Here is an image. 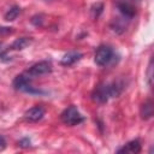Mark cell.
Instances as JSON below:
<instances>
[{"label": "cell", "instance_id": "obj_16", "mask_svg": "<svg viewBox=\"0 0 154 154\" xmlns=\"http://www.w3.org/2000/svg\"><path fill=\"white\" fill-rule=\"evenodd\" d=\"M12 32V28H8V26H0V35L2 34H10Z\"/></svg>", "mask_w": 154, "mask_h": 154}, {"label": "cell", "instance_id": "obj_6", "mask_svg": "<svg viewBox=\"0 0 154 154\" xmlns=\"http://www.w3.org/2000/svg\"><path fill=\"white\" fill-rule=\"evenodd\" d=\"M116 5H117V8L119 10V12L123 14L124 18L131 19L135 16V7L129 0H117Z\"/></svg>", "mask_w": 154, "mask_h": 154}, {"label": "cell", "instance_id": "obj_17", "mask_svg": "<svg viewBox=\"0 0 154 154\" xmlns=\"http://www.w3.org/2000/svg\"><path fill=\"white\" fill-rule=\"evenodd\" d=\"M6 148V140H5V137L4 136H1L0 135V152L1 150H4Z\"/></svg>", "mask_w": 154, "mask_h": 154}, {"label": "cell", "instance_id": "obj_9", "mask_svg": "<svg viewBox=\"0 0 154 154\" xmlns=\"http://www.w3.org/2000/svg\"><path fill=\"white\" fill-rule=\"evenodd\" d=\"M81 58H82V53L73 51V52L66 53V54L61 58V61H60V63H61V65H64V66H71V65H73L75 63H77L78 60H81Z\"/></svg>", "mask_w": 154, "mask_h": 154}, {"label": "cell", "instance_id": "obj_12", "mask_svg": "<svg viewBox=\"0 0 154 154\" xmlns=\"http://www.w3.org/2000/svg\"><path fill=\"white\" fill-rule=\"evenodd\" d=\"M19 13H20V8H19V6H12L6 13H5V20H7V22H12V20H14L18 16H19Z\"/></svg>", "mask_w": 154, "mask_h": 154}, {"label": "cell", "instance_id": "obj_1", "mask_svg": "<svg viewBox=\"0 0 154 154\" xmlns=\"http://www.w3.org/2000/svg\"><path fill=\"white\" fill-rule=\"evenodd\" d=\"M60 118H61L63 123L69 126H75V125H78L84 122V117L81 114V112L77 109L76 106H70V107L65 108L63 111V113L60 114Z\"/></svg>", "mask_w": 154, "mask_h": 154}, {"label": "cell", "instance_id": "obj_5", "mask_svg": "<svg viewBox=\"0 0 154 154\" xmlns=\"http://www.w3.org/2000/svg\"><path fill=\"white\" fill-rule=\"evenodd\" d=\"M51 72H52V64L49 61H46V60H42V61H38V63L34 64L26 71V73L30 77H40V76L48 75Z\"/></svg>", "mask_w": 154, "mask_h": 154}, {"label": "cell", "instance_id": "obj_2", "mask_svg": "<svg viewBox=\"0 0 154 154\" xmlns=\"http://www.w3.org/2000/svg\"><path fill=\"white\" fill-rule=\"evenodd\" d=\"M12 84H13L14 89L20 90V91H25V93H29V94H41L40 90H37V89H35L34 87L30 85V76L28 73L18 75L13 79Z\"/></svg>", "mask_w": 154, "mask_h": 154}, {"label": "cell", "instance_id": "obj_13", "mask_svg": "<svg viewBox=\"0 0 154 154\" xmlns=\"http://www.w3.org/2000/svg\"><path fill=\"white\" fill-rule=\"evenodd\" d=\"M102 10H103V5H102L101 2H96V4H94V5L91 6V8H90V12H91L93 18L97 19V18L100 17V14L102 13Z\"/></svg>", "mask_w": 154, "mask_h": 154}, {"label": "cell", "instance_id": "obj_7", "mask_svg": "<svg viewBox=\"0 0 154 154\" xmlns=\"http://www.w3.org/2000/svg\"><path fill=\"white\" fill-rule=\"evenodd\" d=\"M43 116H45V109L41 106H34L24 113L25 119L30 122H38L43 118Z\"/></svg>", "mask_w": 154, "mask_h": 154}, {"label": "cell", "instance_id": "obj_14", "mask_svg": "<svg viewBox=\"0 0 154 154\" xmlns=\"http://www.w3.org/2000/svg\"><path fill=\"white\" fill-rule=\"evenodd\" d=\"M153 82V59L149 60V65H148V70H147V83L150 87Z\"/></svg>", "mask_w": 154, "mask_h": 154}, {"label": "cell", "instance_id": "obj_8", "mask_svg": "<svg viewBox=\"0 0 154 154\" xmlns=\"http://www.w3.org/2000/svg\"><path fill=\"white\" fill-rule=\"evenodd\" d=\"M140 152H141V142L138 140H132L117 150V153H130V154H136Z\"/></svg>", "mask_w": 154, "mask_h": 154}, {"label": "cell", "instance_id": "obj_3", "mask_svg": "<svg viewBox=\"0 0 154 154\" xmlns=\"http://www.w3.org/2000/svg\"><path fill=\"white\" fill-rule=\"evenodd\" d=\"M113 55H114L113 49L109 46L102 45L96 49L94 55V61L97 66H105L113 59Z\"/></svg>", "mask_w": 154, "mask_h": 154}, {"label": "cell", "instance_id": "obj_11", "mask_svg": "<svg viewBox=\"0 0 154 154\" xmlns=\"http://www.w3.org/2000/svg\"><path fill=\"white\" fill-rule=\"evenodd\" d=\"M29 45H31V38H29V37H19L11 45V48L14 49V51H22V49L26 48Z\"/></svg>", "mask_w": 154, "mask_h": 154}, {"label": "cell", "instance_id": "obj_10", "mask_svg": "<svg viewBox=\"0 0 154 154\" xmlns=\"http://www.w3.org/2000/svg\"><path fill=\"white\" fill-rule=\"evenodd\" d=\"M153 109H154V106H153L152 100H147V101H144V102L141 105V109H140L141 118L144 119V120L152 118V116H153Z\"/></svg>", "mask_w": 154, "mask_h": 154}, {"label": "cell", "instance_id": "obj_4", "mask_svg": "<svg viewBox=\"0 0 154 154\" xmlns=\"http://www.w3.org/2000/svg\"><path fill=\"white\" fill-rule=\"evenodd\" d=\"M91 99L95 102L99 103H105L107 102L109 99H112L111 96V90H109V83H103V84H99L91 93Z\"/></svg>", "mask_w": 154, "mask_h": 154}, {"label": "cell", "instance_id": "obj_15", "mask_svg": "<svg viewBox=\"0 0 154 154\" xmlns=\"http://www.w3.org/2000/svg\"><path fill=\"white\" fill-rule=\"evenodd\" d=\"M18 144H19L22 148H28V147H30L31 142H30V140H29L28 137H24V138H22V140L18 142Z\"/></svg>", "mask_w": 154, "mask_h": 154}]
</instances>
